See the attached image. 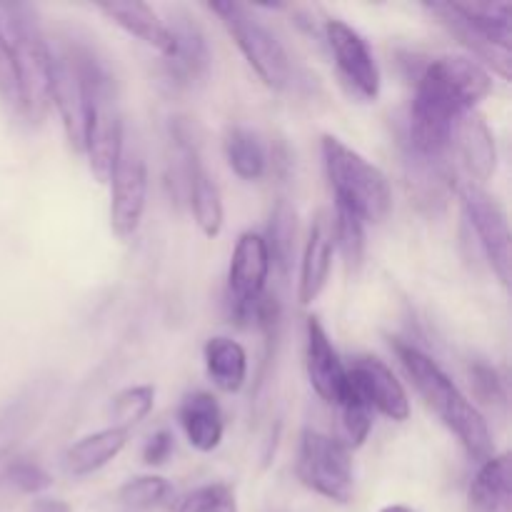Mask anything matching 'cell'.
<instances>
[{"mask_svg": "<svg viewBox=\"0 0 512 512\" xmlns=\"http://www.w3.org/2000/svg\"><path fill=\"white\" fill-rule=\"evenodd\" d=\"M493 90V75L478 60L443 55L425 65L410 108V160L445 165L453 125L465 110H478Z\"/></svg>", "mask_w": 512, "mask_h": 512, "instance_id": "obj_1", "label": "cell"}, {"mask_svg": "<svg viewBox=\"0 0 512 512\" xmlns=\"http://www.w3.org/2000/svg\"><path fill=\"white\" fill-rule=\"evenodd\" d=\"M395 353H398L400 363H403L408 378L413 380L420 398L443 420L445 428L460 440L470 458H475L478 463L493 458L495 445L488 423L480 415V410L465 398L463 390L448 378V373L415 345L395 343Z\"/></svg>", "mask_w": 512, "mask_h": 512, "instance_id": "obj_2", "label": "cell"}, {"mask_svg": "<svg viewBox=\"0 0 512 512\" xmlns=\"http://www.w3.org/2000/svg\"><path fill=\"white\" fill-rule=\"evenodd\" d=\"M323 163L335 193V205L355 213L363 223H380L388 218L393 190L378 165L335 135H323Z\"/></svg>", "mask_w": 512, "mask_h": 512, "instance_id": "obj_3", "label": "cell"}, {"mask_svg": "<svg viewBox=\"0 0 512 512\" xmlns=\"http://www.w3.org/2000/svg\"><path fill=\"white\" fill-rule=\"evenodd\" d=\"M440 23L473 50L478 63H488L503 80L512 70V5L510 3H430Z\"/></svg>", "mask_w": 512, "mask_h": 512, "instance_id": "obj_4", "label": "cell"}, {"mask_svg": "<svg viewBox=\"0 0 512 512\" xmlns=\"http://www.w3.org/2000/svg\"><path fill=\"white\" fill-rule=\"evenodd\" d=\"M5 13V35L15 55L20 85V113L33 123L45 120L50 110V63L53 48L40 30L38 18L25 5H8Z\"/></svg>", "mask_w": 512, "mask_h": 512, "instance_id": "obj_5", "label": "cell"}, {"mask_svg": "<svg viewBox=\"0 0 512 512\" xmlns=\"http://www.w3.org/2000/svg\"><path fill=\"white\" fill-rule=\"evenodd\" d=\"M220 23L225 25L230 38L245 55L250 68L255 70L263 85L270 90H285L290 83V60L280 40L240 3H213L210 5Z\"/></svg>", "mask_w": 512, "mask_h": 512, "instance_id": "obj_6", "label": "cell"}, {"mask_svg": "<svg viewBox=\"0 0 512 512\" xmlns=\"http://www.w3.org/2000/svg\"><path fill=\"white\" fill-rule=\"evenodd\" d=\"M298 480L313 493L335 503H350L355 495V473L350 448L340 438L320 430H305L300 438Z\"/></svg>", "mask_w": 512, "mask_h": 512, "instance_id": "obj_7", "label": "cell"}, {"mask_svg": "<svg viewBox=\"0 0 512 512\" xmlns=\"http://www.w3.org/2000/svg\"><path fill=\"white\" fill-rule=\"evenodd\" d=\"M455 193L465 210V218L473 225L475 238L488 258L490 268L498 275L500 283L508 288L512 278V250H510V228L508 213L495 195H490L483 185L463 178L455 180Z\"/></svg>", "mask_w": 512, "mask_h": 512, "instance_id": "obj_8", "label": "cell"}, {"mask_svg": "<svg viewBox=\"0 0 512 512\" xmlns=\"http://www.w3.org/2000/svg\"><path fill=\"white\" fill-rule=\"evenodd\" d=\"M270 253L265 238L258 233H243L235 243L228 268V303L230 315L238 325L255 323V310L270 278Z\"/></svg>", "mask_w": 512, "mask_h": 512, "instance_id": "obj_9", "label": "cell"}, {"mask_svg": "<svg viewBox=\"0 0 512 512\" xmlns=\"http://www.w3.org/2000/svg\"><path fill=\"white\" fill-rule=\"evenodd\" d=\"M325 43L333 53L335 65L345 83L365 100H375L380 95V68L370 50L368 40L338 18L325 20Z\"/></svg>", "mask_w": 512, "mask_h": 512, "instance_id": "obj_10", "label": "cell"}, {"mask_svg": "<svg viewBox=\"0 0 512 512\" xmlns=\"http://www.w3.org/2000/svg\"><path fill=\"white\" fill-rule=\"evenodd\" d=\"M110 228L118 238H133L140 228L148 200V165L138 150H128L123 145L115 173L110 178Z\"/></svg>", "mask_w": 512, "mask_h": 512, "instance_id": "obj_11", "label": "cell"}, {"mask_svg": "<svg viewBox=\"0 0 512 512\" xmlns=\"http://www.w3.org/2000/svg\"><path fill=\"white\" fill-rule=\"evenodd\" d=\"M450 153L463 160L468 170V180L483 185L493 178L495 165H498V148H495L493 130L488 128L483 115L478 110H465L453 125L450 135Z\"/></svg>", "mask_w": 512, "mask_h": 512, "instance_id": "obj_12", "label": "cell"}, {"mask_svg": "<svg viewBox=\"0 0 512 512\" xmlns=\"http://www.w3.org/2000/svg\"><path fill=\"white\" fill-rule=\"evenodd\" d=\"M305 330H308V343H305V370H308L310 388L318 393V398L323 400V403L338 405L345 388V378H348V368L343 365L333 340L328 338L323 323H320L315 315H310Z\"/></svg>", "mask_w": 512, "mask_h": 512, "instance_id": "obj_13", "label": "cell"}, {"mask_svg": "<svg viewBox=\"0 0 512 512\" xmlns=\"http://www.w3.org/2000/svg\"><path fill=\"white\" fill-rule=\"evenodd\" d=\"M348 375L363 390L375 413L385 415L395 423H403V420L410 418L408 393H405L403 383L395 378V373L383 360L365 355V358L355 360L353 368H348Z\"/></svg>", "mask_w": 512, "mask_h": 512, "instance_id": "obj_14", "label": "cell"}, {"mask_svg": "<svg viewBox=\"0 0 512 512\" xmlns=\"http://www.w3.org/2000/svg\"><path fill=\"white\" fill-rule=\"evenodd\" d=\"M335 255V235L333 218L328 213L315 215L310 225L308 243H305L303 260H300V278H298V300L303 305L315 303L325 290L333 270Z\"/></svg>", "mask_w": 512, "mask_h": 512, "instance_id": "obj_15", "label": "cell"}, {"mask_svg": "<svg viewBox=\"0 0 512 512\" xmlns=\"http://www.w3.org/2000/svg\"><path fill=\"white\" fill-rule=\"evenodd\" d=\"M170 33H173L175 50L170 58H165L168 78L178 88H193L195 83H203L210 70V50L205 35L190 18L173 20Z\"/></svg>", "mask_w": 512, "mask_h": 512, "instance_id": "obj_16", "label": "cell"}, {"mask_svg": "<svg viewBox=\"0 0 512 512\" xmlns=\"http://www.w3.org/2000/svg\"><path fill=\"white\" fill-rule=\"evenodd\" d=\"M50 103L58 108L65 138L75 153H83V90L68 53H53L50 63Z\"/></svg>", "mask_w": 512, "mask_h": 512, "instance_id": "obj_17", "label": "cell"}, {"mask_svg": "<svg viewBox=\"0 0 512 512\" xmlns=\"http://www.w3.org/2000/svg\"><path fill=\"white\" fill-rule=\"evenodd\" d=\"M178 420L190 448L198 453H213L223 443V410L210 393L198 390V393L185 395L178 408Z\"/></svg>", "mask_w": 512, "mask_h": 512, "instance_id": "obj_18", "label": "cell"}, {"mask_svg": "<svg viewBox=\"0 0 512 512\" xmlns=\"http://www.w3.org/2000/svg\"><path fill=\"white\" fill-rule=\"evenodd\" d=\"M100 10H103L115 25H120L125 33L135 35V38L143 40L145 45L158 50L163 58H170V55H173L175 40L173 33H170V25L165 23L150 5L128 0V3H103Z\"/></svg>", "mask_w": 512, "mask_h": 512, "instance_id": "obj_19", "label": "cell"}, {"mask_svg": "<svg viewBox=\"0 0 512 512\" xmlns=\"http://www.w3.org/2000/svg\"><path fill=\"white\" fill-rule=\"evenodd\" d=\"M468 512H512L510 455H493L480 465L468 490Z\"/></svg>", "mask_w": 512, "mask_h": 512, "instance_id": "obj_20", "label": "cell"}, {"mask_svg": "<svg viewBox=\"0 0 512 512\" xmlns=\"http://www.w3.org/2000/svg\"><path fill=\"white\" fill-rule=\"evenodd\" d=\"M130 430L120 428V425H110V428L98 430V433H90L85 438H80L78 443H73L65 453V468L75 478H83V475L98 473L100 468L110 463V460L118 458L123 453V448L128 445Z\"/></svg>", "mask_w": 512, "mask_h": 512, "instance_id": "obj_21", "label": "cell"}, {"mask_svg": "<svg viewBox=\"0 0 512 512\" xmlns=\"http://www.w3.org/2000/svg\"><path fill=\"white\" fill-rule=\"evenodd\" d=\"M205 370L215 388L238 393L248 380V353L233 338H210L205 343Z\"/></svg>", "mask_w": 512, "mask_h": 512, "instance_id": "obj_22", "label": "cell"}, {"mask_svg": "<svg viewBox=\"0 0 512 512\" xmlns=\"http://www.w3.org/2000/svg\"><path fill=\"white\" fill-rule=\"evenodd\" d=\"M225 158L230 170L243 180H260L268 170V150L258 133L248 128H233L225 138Z\"/></svg>", "mask_w": 512, "mask_h": 512, "instance_id": "obj_23", "label": "cell"}, {"mask_svg": "<svg viewBox=\"0 0 512 512\" xmlns=\"http://www.w3.org/2000/svg\"><path fill=\"white\" fill-rule=\"evenodd\" d=\"M335 408H340V418H343V433H345V440L343 443L348 445L350 450L353 448H360V445L368 440L370 430H373V405L368 403V398L363 395V390L355 385V380L345 378V388H343V395H340L338 405Z\"/></svg>", "mask_w": 512, "mask_h": 512, "instance_id": "obj_24", "label": "cell"}, {"mask_svg": "<svg viewBox=\"0 0 512 512\" xmlns=\"http://www.w3.org/2000/svg\"><path fill=\"white\" fill-rule=\"evenodd\" d=\"M270 253V265H278L280 273H288L295 250V210L285 200L275 205L270 215L268 235H263Z\"/></svg>", "mask_w": 512, "mask_h": 512, "instance_id": "obj_25", "label": "cell"}, {"mask_svg": "<svg viewBox=\"0 0 512 512\" xmlns=\"http://www.w3.org/2000/svg\"><path fill=\"white\" fill-rule=\"evenodd\" d=\"M175 495L173 485L168 483L160 475H140V478L128 480V483L120 488L118 498L120 503L128 505V508H138V510H150V508H160V505L170 503Z\"/></svg>", "mask_w": 512, "mask_h": 512, "instance_id": "obj_26", "label": "cell"}, {"mask_svg": "<svg viewBox=\"0 0 512 512\" xmlns=\"http://www.w3.org/2000/svg\"><path fill=\"white\" fill-rule=\"evenodd\" d=\"M333 235L335 248L343 253L348 268H358L363 263L365 253V223L350 210L335 205V220H333Z\"/></svg>", "mask_w": 512, "mask_h": 512, "instance_id": "obj_27", "label": "cell"}, {"mask_svg": "<svg viewBox=\"0 0 512 512\" xmlns=\"http://www.w3.org/2000/svg\"><path fill=\"white\" fill-rule=\"evenodd\" d=\"M175 512H238V500L230 485L210 483L185 493L175 503Z\"/></svg>", "mask_w": 512, "mask_h": 512, "instance_id": "obj_28", "label": "cell"}, {"mask_svg": "<svg viewBox=\"0 0 512 512\" xmlns=\"http://www.w3.org/2000/svg\"><path fill=\"white\" fill-rule=\"evenodd\" d=\"M153 405H155L153 385H133V388H125L115 395L110 413H113V420H118L115 425L130 430L135 423L148 418Z\"/></svg>", "mask_w": 512, "mask_h": 512, "instance_id": "obj_29", "label": "cell"}, {"mask_svg": "<svg viewBox=\"0 0 512 512\" xmlns=\"http://www.w3.org/2000/svg\"><path fill=\"white\" fill-rule=\"evenodd\" d=\"M0 98H3L5 105L20 110L18 70H15V55L3 23H0Z\"/></svg>", "mask_w": 512, "mask_h": 512, "instance_id": "obj_30", "label": "cell"}, {"mask_svg": "<svg viewBox=\"0 0 512 512\" xmlns=\"http://www.w3.org/2000/svg\"><path fill=\"white\" fill-rule=\"evenodd\" d=\"M8 480L20 490V493H40V490L50 488V475L45 473L40 465L30 463V460H18L8 468Z\"/></svg>", "mask_w": 512, "mask_h": 512, "instance_id": "obj_31", "label": "cell"}, {"mask_svg": "<svg viewBox=\"0 0 512 512\" xmlns=\"http://www.w3.org/2000/svg\"><path fill=\"white\" fill-rule=\"evenodd\" d=\"M473 385L475 393H478L480 400H485V403H503L505 400L503 380H500L498 370L490 368V365H475Z\"/></svg>", "mask_w": 512, "mask_h": 512, "instance_id": "obj_32", "label": "cell"}, {"mask_svg": "<svg viewBox=\"0 0 512 512\" xmlns=\"http://www.w3.org/2000/svg\"><path fill=\"white\" fill-rule=\"evenodd\" d=\"M173 445H175V438L173 433H168V430H158L155 435H150V440L143 448L145 465H150V468L163 465L165 460L170 458V453H173Z\"/></svg>", "mask_w": 512, "mask_h": 512, "instance_id": "obj_33", "label": "cell"}, {"mask_svg": "<svg viewBox=\"0 0 512 512\" xmlns=\"http://www.w3.org/2000/svg\"><path fill=\"white\" fill-rule=\"evenodd\" d=\"M33 512H70V508L63 503V500L43 498V500H38V503H35Z\"/></svg>", "mask_w": 512, "mask_h": 512, "instance_id": "obj_34", "label": "cell"}, {"mask_svg": "<svg viewBox=\"0 0 512 512\" xmlns=\"http://www.w3.org/2000/svg\"><path fill=\"white\" fill-rule=\"evenodd\" d=\"M380 512H418V510L408 508V505H388V508H383Z\"/></svg>", "mask_w": 512, "mask_h": 512, "instance_id": "obj_35", "label": "cell"}]
</instances>
